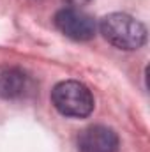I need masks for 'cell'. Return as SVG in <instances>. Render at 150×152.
Segmentation results:
<instances>
[{"instance_id": "1", "label": "cell", "mask_w": 150, "mask_h": 152, "mask_svg": "<svg viewBox=\"0 0 150 152\" xmlns=\"http://www.w3.org/2000/svg\"><path fill=\"white\" fill-rule=\"evenodd\" d=\"M103 37L118 50H138L147 41V28L136 18L125 12H111L99 23Z\"/></svg>"}, {"instance_id": "2", "label": "cell", "mask_w": 150, "mask_h": 152, "mask_svg": "<svg viewBox=\"0 0 150 152\" xmlns=\"http://www.w3.org/2000/svg\"><path fill=\"white\" fill-rule=\"evenodd\" d=\"M51 103L53 106L66 117L83 118L88 117L94 110V96L87 85L67 80L55 85L51 90Z\"/></svg>"}, {"instance_id": "3", "label": "cell", "mask_w": 150, "mask_h": 152, "mask_svg": "<svg viewBox=\"0 0 150 152\" xmlns=\"http://www.w3.org/2000/svg\"><path fill=\"white\" fill-rule=\"evenodd\" d=\"M55 27L73 41H90L95 36V20L79 7H66L55 14Z\"/></svg>"}, {"instance_id": "4", "label": "cell", "mask_w": 150, "mask_h": 152, "mask_svg": "<svg viewBox=\"0 0 150 152\" xmlns=\"http://www.w3.org/2000/svg\"><path fill=\"white\" fill-rule=\"evenodd\" d=\"M117 149L118 136L111 127L106 126H90L78 136L79 152H117Z\"/></svg>"}, {"instance_id": "5", "label": "cell", "mask_w": 150, "mask_h": 152, "mask_svg": "<svg viewBox=\"0 0 150 152\" xmlns=\"http://www.w3.org/2000/svg\"><path fill=\"white\" fill-rule=\"evenodd\" d=\"M30 90V78L18 67H0V97L18 99Z\"/></svg>"}, {"instance_id": "6", "label": "cell", "mask_w": 150, "mask_h": 152, "mask_svg": "<svg viewBox=\"0 0 150 152\" xmlns=\"http://www.w3.org/2000/svg\"><path fill=\"white\" fill-rule=\"evenodd\" d=\"M66 2H69L71 5H74V7H79V5H85V4H88L90 0H66Z\"/></svg>"}]
</instances>
